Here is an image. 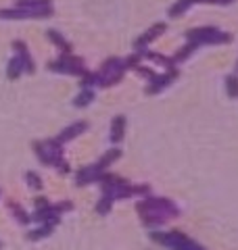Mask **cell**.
<instances>
[{"label":"cell","mask_w":238,"mask_h":250,"mask_svg":"<svg viewBox=\"0 0 238 250\" xmlns=\"http://www.w3.org/2000/svg\"><path fill=\"white\" fill-rule=\"evenodd\" d=\"M31 150H34L40 165L50 167V152H48V146H46V142H42V140H34V142H31Z\"/></svg>","instance_id":"2e32d148"},{"label":"cell","mask_w":238,"mask_h":250,"mask_svg":"<svg viewBox=\"0 0 238 250\" xmlns=\"http://www.w3.org/2000/svg\"><path fill=\"white\" fill-rule=\"evenodd\" d=\"M148 194H153L150 184H134V198H144Z\"/></svg>","instance_id":"4dcf8cb0"},{"label":"cell","mask_w":238,"mask_h":250,"mask_svg":"<svg viewBox=\"0 0 238 250\" xmlns=\"http://www.w3.org/2000/svg\"><path fill=\"white\" fill-rule=\"evenodd\" d=\"M34 213H31V221L34 223H52V225H61V215L54 213L52 208V202L42 196V194H38L34 198Z\"/></svg>","instance_id":"3957f363"},{"label":"cell","mask_w":238,"mask_h":250,"mask_svg":"<svg viewBox=\"0 0 238 250\" xmlns=\"http://www.w3.org/2000/svg\"><path fill=\"white\" fill-rule=\"evenodd\" d=\"M226 92L230 98H238V75H226Z\"/></svg>","instance_id":"4316f807"},{"label":"cell","mask_w":238,"mask_h":250,"mask_svg":"<svg viewBox=\"0 0 238 250\" xmlns=\"http://www.w3.org/2000/svg\"><path fill=\"white\" fill-rule=\"evenodd\" d=\"M86 129H88V121L79 119V121H75V123H69L67 127H63V131H61V134L54 136V140H57V142H59L61 146H65L67 142H73L75 138L82 136Z\"/></svg>","instance_id":"8992f818"},{"label":"cell","mask_w":238,"mask_h":250,"mask_svg":"<svg viewBox=\"0 0 238 250\" xmlns=\"http://www.w3.org/2000/svg\"><path fill=\"white\" fill-rule=\"evenodd\" d=\"M113 205H115V200L111 196H107V194H102V196L98 198V202H96V213L100 217H107L111 210H113Z\"/></svg>","instance_id":"484cf974"},{"label":"cell","mask_w":238,"mask_h":250,"mask_svg":"<svg viewBox=\"0 0 238 250\" xmlns=\"http://www.w3.org/2000/svg\"><path fill=\"white\" fill-rule=\"evenodd\" d=\"M79 85L82 88H96V85H100V71H86L79 75Z\"/></svg>","instance_id":"7402d4cb"},{"label":"cell","mask_w":238,"mask_h":250,"mask_svg":"<svg viewBox=\"0 0 238 250\" xmlns=\"http://www.w3.org/2000/svg\"><path fill=\"white\" fill-rule=\"evenodd\" d=\"M100 75H109V73H117V71H128L123 65V59H119V57H111L107 59L105 62L100 65Z\"/></svg>","instance_id":"ac0fdd59"},{"label":"cell","mask_w":238,"mask_h":250,"mask_svg":"<svg viewBox=\"0 0 238 250\" xmlns=\"http://www.w3.org/2000/svg\"><path fill=\"white\" fill-rule=\"evenodd\" d=\"M142 59H148V61H153L155 65H161L163 69H171V67H176V62H173L169 57H165V54H159V52L142 50Z\"/></svg>","instance_id":"44dd1931"},{"label":"cell","mask_w":238,"mask_h":250,"mask_svg":"<svg viewBox=\"0 0 238 250\" xmlns=\"http://www.w3.org/2000/svg\"><path fill=\"white\" fill-rule=\"evenodd\" d=\"M17 6L21 9H44V6H50V0H17Z\"/></svg>","instance_id":"83f0119b"},{"label":"cell","mask_w":238,"mask_h":250,"mask_svg":"<svg viewBox=\"0 0 238 250\" xmlns=\"http://www.w3.org/2000/svg\"><path fill=\"white\" fill-rule=\"evenodd\" d=\"M0 250H2V242H0Z\"/></svg>","instance_id":"836d02e7"},{"label":"cell","mask_w":238,"mask_h":250,"mask_svg":"<svg viewBox=\"0 0 238 250\" xmlns=\"http://www.w3.org/2000/svg\"><path fill=\"white\" fill-rule=\"evenodd\" d=\"M167 236H169V242H167V248H169V250H173L176 246L184 244V242L190 240L188 233H184L182 229H167Z\"/></svg>","instance_id":"cb8c5ba5"},{"label":"cell","mask_w":238,"mask_h":250,"mask_svg":"<svg viewBox=\"0 0 238 250\" xmlns=\"http://www.w3.org/2000/svg\"><path fill=\"white\" fill-rule=\"evenodd\" d=\"M134 71H136L140 77H144V80H148V83H150V82H155V80H157V75H159V73H155V71H153V69H148V67H144V65H138L136 69H134Z\"/></svg>","instance_id":"1f68e13d"},{"label":"cell","mask_w":238,"mask_h":250,"mask_svg":"<svg viewBox=\"0 0 238 250\" xmlns=\"http://www.w3.org/2000/svg\"><path fill=\"white\" fill-rule=\"evenodd\" d=\"M194 0H180L178 4H173L171 9H169V17H178V15H182V13H186V9L190 4H192Z\"/></svg>","instance_id":"f546056e"},{"label":"cell","mask_w":238,"mask_h":250,"mask_svg":"<svg viewBox=\"0 0 238 250\" xmlns=\"http://www.w3.org/2000/svg\"><path fill=\"white\" fill-rule=\"evenodd\" d=\"M46 36H48V40L59 48L61 54H69V52H71V44L65 40V36L59 34L57 29H48V34H46Z\"/></svg>","instance_id":"d6986e66"},{"label":"cell","mask_w":238,"mask_h":250,"mask_svg":"<svg viewBox=\"0 0 238 250\" xmlns=\"http://www.w3.org/2000/svg\"><path fill=\"white\" fill-rule=\"evenodd\" d=\"M23 75V65H21V61L17 57H13L9 59V65H6V77L9 80H19V77Z\"/></svg>","instance_id":"d4e9b609"},{"label":"cell","mask_w":238,"mask_h":250,"mask_svg":"<svg viewBox=\"0 0 238 250\" xmlns=\"http://www.w3.org/2000/svg\"><path fill=\"white\" fill-rule=\"evenodd\" d=\"M48 71L59 75H82L86 71V62L82 57H73V54H61L57 61L48 62Z\"/></svg>","instance_id":"6da1fadb"},{"label":"cell","mask_w":238,"mask_h":250,"mask_svg":"<svg viewBox=\"0 0 238 250\" xmlns=\"http://www.w3.org/2000/svg\"><path fill=\"white\" fill-rule=\"evenodd\" d=\"M4 207L9 208V213L13 215L15 221H17L19 225H23V228H25V225H31V223H34V221H31V213H27L25 207H23L21 202L13 200V198H6V200H4Z\"/></svg>","instance_id":"7c38bea8"},{"label":"cell","mask_w":238,"mask_h":250,"mask_svg":"<svg viewBox=\"0 0 238 250\" xmlns=\"http://www.w3.org/2000/svg\"><path fill=\"white\" fill-rule=\"evenodd\" d=\"M136 213H138L140 221H142V225H144L146 229H161L163 225H167L171 221L165 213H159V210L150 208L142 198H138V202H136Z\"/></svg>","instance_id":"7a4b0ae2"},{"label":"cell","mask_w":238,"mask_h":250,"mask_svg":"<svg viewBox=\"0 0 238 250\" xmlns=\"http://www.w3.org/2000/svg\"><path fill=\"white\" fill-rule=\"evenodd\" d=\"M217 27H196V29H188L186 31V40H190V42H198L201 46H205V44H211L213 46V38H215V34H217Z\"/></svg>","instance_id":"30bf717a"},{"label":"cell","mask_w":238,"mask_h":250,"mask_svg":"<svg viewBox=\"0 0 238 250\" xmlns=\"http://www.w3.org/2000/svg\"><path fill=\"white\" fill-rule=\"evenodd\" d=\"M125 127H128V119L125 115H115L109 125V142L111 146H119L125 138Z\"/></svg>","instance_id":"52a82bcc"},{"label":"cell","mask_w":238,"mask_h":250,"mask_svg":"<svg viewBox=\"0 0 238 250\" xmlns=\"http://www.w3.org/2000/svg\"><path fill=\"white\" fill-rule=\"evenodd\" d=\"M54 229H57V225H52V223H38L36 228H31L25 231V238L29 242H42L46 238H50Z\"/></svg>","instance_id":"9a60e30c"},{"label":"cell","mask_w":238,"mask_h":250,"mask_svg":"<svg viewBox=\"0 0 238 250\" xmlns=\"http://www.w3.org/2000/svg\"><path fill=\"white\" fill-rule=\"evenodd\" d=\"M178 77H180V71H178V67L165 69V73H159V75H157V80L148 83V88H146V94H148V96H155V94L163 92L165 88H169V85H171L173 82H176Z\"/></svg>","instance_id":"5b68a950"},{"label":"cell","mask_w":238,"mask_h":250,"mask_svg":"<svg viewBox=\"0 0 238 250\" xmlns=\"http://www.w3.org/2000/svg\"><path fill=\"white\" fill-rule=\"evenodd\" d=\"M236 71H238V65H236Z\"/></svg>","instance_id":"e575fe53"},{"label":"cell","mask_w":238,"mask_h":250,"mask_svg":"<svg viewBox=\"0 0 238 250\" xmlns=\"http://www.w3.org/2000/svg\"><path fill=\"white\" fill-rule=\"evenodd\" d=\"M198 46H201V44H198V42H186L184 46H182V48L176 52V54H173V62H176V65H180V62H184V61H188L190 57H192V52L198 48Z\"/></svg>","instance_id":"ffe728a7"},{"label":"cell","mask_w":238,"mask_h":250,"mask_svg":"<svg viewBox=\"0 0 238 250\" xmlns=\"http://www.w3.org/2000/svg\"><path fill=\"white\" fill-rule=\"evenodd\" d=\"M52 208H54V213L63 217V215L71 213V210L75 208V205H73V200H61V202H54Z\"/></svg>","instance_id":"f1b7e54d"},{"label":"cell","mask_w":238,"mask_h":250,"mask_svg":"<svg viewBox=\"0 0 238 250\" xmlns=\"http://www.w3.org/2000/svg\"><path fill=\"white\" fill-rule=\"evenodd\" d=\"M121 154H123V152H121V148H119V146H111L107 152L100 154L98 161H94V165H96L98 171H109L111 165H115V163L121 159Z\"/></svg>","instance_id":"5bb4252c"},{"label":"cell","mask_w":238,"mask_h":250,"mask_svg":"<svg viewBox=\"0 0 238 250\" xmlns=\"http://www.w3.org/2000/svg\"><path fill=\"white\" fill-rule=\"evenodd\" d=\"M94 98H96V92H94V88H82V92H77L75 98L71 100V104H73L75 108H86L88 104L94 103Z\"/></svg>","instance_id":"e0dca14e"},{"label":"cell","mask_w":238,"mask_h":250,"mask_svg":"<svg viewBox=\"0 0 238 250\" xmlns=\"http://www.w3.org/2000/svg\"><path fill=\"white\" fill-rule=\"evenodd\" d=\"M165 27H167L165 23H155V25L150 27V29H146L140 38H136V42H134V48H136V50H146V48H148V44H150V42H155L157 38L165 31Z\"/></svg>","instance_id":"4fadbf2b"},{"label":"cell","mask_w":238,"mask_h":250,"mask_svg":"<svg viewBox=\"0 0 238 250\" xmlns=\"http://www.w3.org/2000/svg\"><path fill=\"white\" fill-rule=\"evenodd\" d=\"M173 250H207V248H205L203 244H198V242H196V240H192V238H190L188 242H184V244H180V246H176V248H173Z\"/></svg>","instance_id":"d6a6232c"},{"label":"cell","mask_w":238,"mask_h":250,"mask_svg":"<svg viewBox=\"0 0 238 250\" xmlns=\"http://www.w3.org/2000/svg\"><path fill=\"white\" fill-rule=\"evenodd\" d=\"M0 194H2V190H0Z\"/></svg>","instance_id":"d590c367"},{"label":"cell","mask_w":238,"mask_h":250,"mask_svg":"<svg viewBox=\"0 0 238 250\" xmlns=\"http://www.w3.org/2000/svg\"><path fill=\"white\" fill-rule=\"evenodd\" d=\"M52 6H44V9H9L0 11V19H40V17H50Z\"/></svg>","instance_id":"277c9868"},{"label":"cell","mask_w":238,"mask_h":250,"mask_svg":"<svg viewBox=\"0 0 238 250\" xmlns=\"http://www.w3.org/2000/svg\"><path fill=\"white\" fill-rule=\"evenodd\" d=\"M125 184H130V179L123 177V175H117V173H113V171H102V175L98 179V186H100L102 194H109L111 190H115V188H119V186H125Z\"/></svg>","instance_id":"8fae6325"},{"label":"cell","mask_w":238,"mask_h":250,"mask_svg":"<svg viewBox=\"0 0 238 250\" xmlns=\"http://www.w3.org/2000/svg\"><path fill=\"white\" fill-rule=\"evenodd\" d=\"M100 175H102V171H98L94 163H90V165H84V167H79L75 171V186L84 188V186H90V184H98Z\"/></svg>","instance_id":"9c48e42d"},{"label":"cell","mask_w":238,"mask_h":250,"mask_svg":"<svg viewBox=\"0 0 238 250\" xmlns=\"http://www.w3.org/2000/svg\"><path fill=\"white\" fill-rule=\"evenodd\" d=\"M23 179H25L27 188H31L34 192H42L44 190V179L40 173H36V171H25L23 173Z\"/></svg>","instance_id":"603a6c76"},{"label":"cell","mask_w":238,"mask_h":250,"mask_svg":"<svg viewBox=\"0 0 238 250\" xmlns=\"http://www.w3.org/2000/svg\"><path fill=\"white\" fill-rule=\"evenodd\" d=\"M13 50H15V57H17L21 61V65H23V73H36V62L34 59H31V52L27 48V44L25 42H21V40H15L13 42Z\"/></svg>","instance_id":"ba28073f"}]
</instances>
